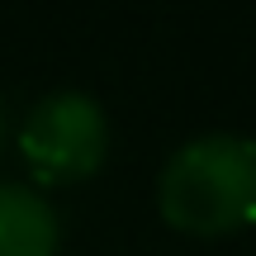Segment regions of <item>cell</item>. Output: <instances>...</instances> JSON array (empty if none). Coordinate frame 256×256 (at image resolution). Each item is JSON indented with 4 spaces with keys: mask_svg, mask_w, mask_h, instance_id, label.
<instances>
[{
    "mask_svg": "<svg viewBox=\"0 0 256 256\" xmlns=\"http://www.w3.org/2000/svg\"><path fill=\"white\" fill-rule=\"evenodd\" d=\"M0 147H5V100H0Z\"/></svg>",
    "mask_w": 256,
    "mask_h": 256,
    "instance_id": "4",
    "label": "cell"
},
{
    "mask_svg": "<svg viewBox=\"0 0 256 256\" xmlns=\"http://www.w3.org/2000/svg\"><path fill=\"white\" fill-rule=\"evenodd\" d=\"M156 209L176 232L228 238L256 223V142L204 133L171 152L156 176Z\"/></svg>",
    "mask_w": 256,
    "mask_h": 256,
    "instance_id": "1",
    "label": "cell"
},
{
    "mask_svg": "<svg viewBox=\"0 0 256 256\" xmlns=\"http://www.w3.org/2000/svg\"><path fill=\"white\" fill-rule=\"evenodd\" d=\"M62 218L38 190L0 185V256H57Z\"/></svg>",
    "mask_w": 256,
    "mask_h": 256,
    "instance_id": "3",
    "label": "cell"
},
{
    "mask_svg": "<svg viewBox=\"0 0 256 256\" xmlns=\"http://www.w3.org/2000/svg\"><path fill=\"white\" fill-rule=\"evenodd\" d=\"M19 152L38 185H76L95 176L110 152L104 110L81 90H52L28 110L19 128Z\"/></svg>",
    "mask_w": 256,
    "mask_h": 256,
    "instance_id": "2",
    "label": "cell"
}]
</instances>
